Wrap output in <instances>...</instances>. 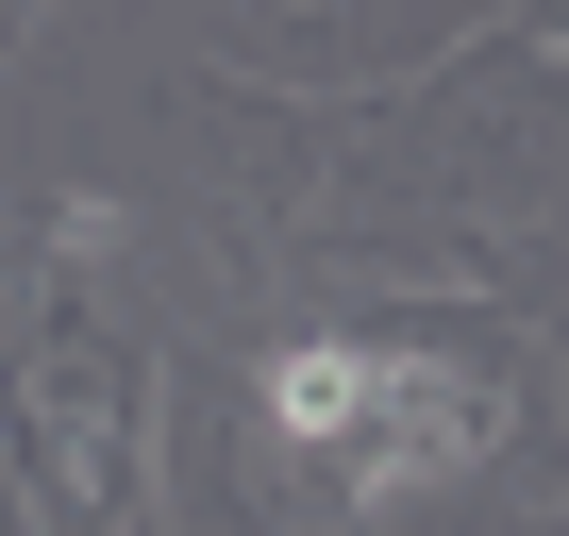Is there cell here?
I'll list each match as a JSON object with an SVG mask.
<instances>
[{"mask_svg":"<svg viewBox=\"0 0 569 536\" xmlns=\"http://www.w3.org/2000/svg\"><path fill=\"white\" fill-rule=\"evenodd\" d=\"M486 436H502V403H486L469 369H419V353H386V403H369V436H352V503L452 486V469H486Z\"/></svg>","mask_w":569,"mask_h":536,"instance_id":"cell-1","label":"cell"},{"mask_svg":"<svg viewBox=\"0 0 569 536\" xmlns=\"http://www.w3.org/2000/svg\"><path fill=\"white\" fill-rule=\"evenodd\" d=\"M369 403H386V353H369V336H284V353H268V436H284V453H352Z\"/></svg>","mask_w":569,"mask_h":536,"instance_id":"cell-2","label":"cell"}]
</instances>
